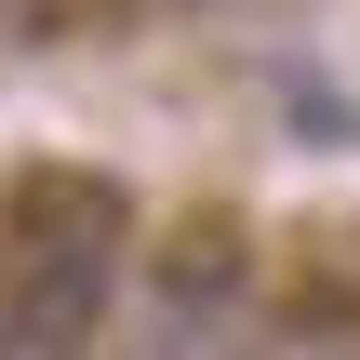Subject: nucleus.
<instances>
[{"label": "nucleus", "mask_w": 360, "mask_h": 360, "mask_svg": "<svg viewBox=\"0 0 360 360\" xmlns=\"http://www.w3.org/2000/svg\"><path fill=\"white\" fill-rule=\"evenodd\" d=\"M120 254L134 200L107 174H27L0 214V360H94L120 321Z\"/></svg>", "instance_id": "1"}, {"label": "nucleus", "mask_w": 360, "mask_h": 360, "mask_svg": "<svg viewBox=\"0 0 360 360\" xmlns=\"http://www.w3.org/2000/svg\"><path fill=\"white\" fill-rule=\"evenodd\" d=\"M240 347H254V240L240 214H187L120 294L107 360H240Z\"/></svg>", "instance_id": "2"}, {"label": "nucleus", "mask_w": 360, "mask_h": 360, "mask_svg": "<svg viewBox=\"0 0 360 360\" xmlns=\"http://www.w3.org/2000/svg\"><path fill=\"white\" fill-rule=\"evenodd\" d=\"M334 360H360V347H334Z\"/></svg>", "instance_id": "3"}]
</instances>
